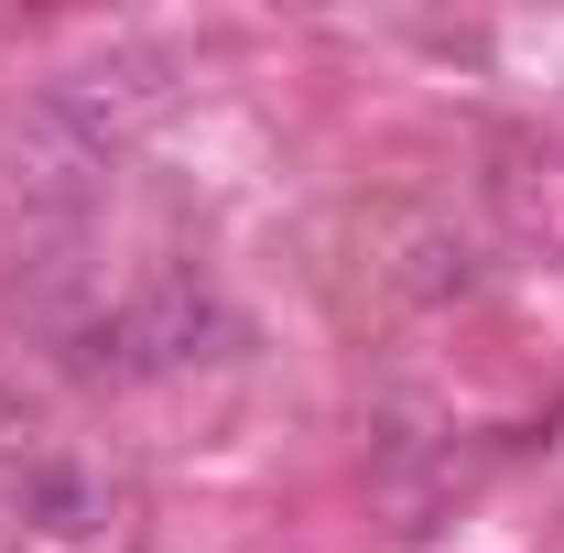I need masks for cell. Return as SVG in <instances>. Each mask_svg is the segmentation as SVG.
<instances>
[{"instance_id": "6da1fadb", "label": "cell", "mask_w": 564, "mask_h": 553, "mask_svg": "<svg viewBox=\"0 0 564 553\" xmlns=\"http://www.w3.org/2000/svg\"><path fill=\"white\" fill-rule=\"evenodd\" d=\"M250 326L217 304L207 282H141L120 304H98V315H76L66 326V369L87 380H174V369H217V358H239Z\"/></svg>"}, {"instance_id": "7a4b0ae2", "label": "cell", "mask_w": 564, "mask_h": 553, "mask_svg": "<svg viewBox=\"0 0 564 553\" xmlns=\"http://www.w3.org/2000/svg\"><path fill=\"white\" fill-rule=\"evenodd\" d=\"M109 141L87 131V120H66L44 87L22 98V120L0 131V196L22 207V228H76V217L98 207V185H109Z\"/></svg>"}, {"instance_id": "3957f363", "label": "cell", "mask_w": 564, "mask_h": 553, "mask_svg": "<svg viewBox=\"0 0 564 553\" xmlns=\"http://www.w3.org/2000/svg\"><path fill=\"white\" fill-rule=\"evenodd\" d=\"M11 510H22L33 532L76 543V532H98V521H109V478H98V467H76V456H33V467L11 478Z\"/></svg>"}]
</instances>
